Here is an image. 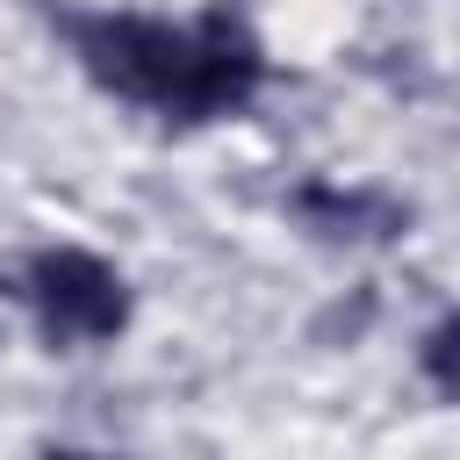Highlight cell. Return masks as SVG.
Masks as SVG:
<instances>
[{
    "label": "cell",
    "mask_w": 460,
    "mask_h": 460,
    "mask_svg": "<svg viewBox=\"0 0 460 460\" xmlns=\"http://www.w3.org/2000/svg\"><path fill=\"white\" fill-rule=\"evenodd\" d=\"M288 208L302 216V230L331 237V244H395L410 237V201L381 194V187H338V180H302L288 194Z\"/></svg>",
    "instance_id": "3"
},
{
    "label": "cell",
    "mask_w": 460,
    "mask_h": 460,
    "mask_svg": "<svg viewBox=\"0 0 460 460\" xmlns=\"http://www.w3.org/2000/svg\"><path fill=\"white\" fill-rule=\"evenodd\" d=\"M22 295L50 345H108L129 331V280L79 244H43L22 266Z\"/></svg>",
    "instance_id": "2"
},
{
    "label": "cell",
    "mask_w": 460,
    "mask_h": 460,
    "mask_svg": "<svg viewBox=\"0 0 460 460\" xmlns=\"http://www.w3.org/2000/svg\"><path fill=\"white\" fill-rule=\"evenodd\" d=\"M417 367H424L446 395H460V309H453V316H438V323L417 338Z\"/></svg>",
    "instance_id": "4"
},
{
    "label": "cell",
    "mask_w": 460,
    "mask_h": 460,
    "mask_svg": "<svg viewBox=\"0 0 460 460\" xmlns=\"http://www.w3.org/2000/svg\"><path fill=\"white\" fill-rule=\"evenodd\" d=\"M43 460H108V453H86V446H43Z\"/></svg>",
    "instance_id": "5"
},
{
    "label": "cell",
    "mask_w": 460,
    "mask_h": 460,
    "mask_svg": "<svg viewBox=\"0 0 460 460\" xmlns=\"http://www.w3.org/2000/svg\"><path fill=\"white\" fill-rule=\"evenodd\" d=\"M58 36L72 43L79 72L129 101L151 108L165 122H216L237 115L259 86H266V43L252 36V22L223 0L194 22H165V14H129V7H58L50 14Z\"/></svg>",
    "instance_id": "1"
}]
</instances>
